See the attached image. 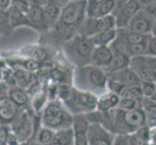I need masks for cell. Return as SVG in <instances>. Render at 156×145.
Wrapping results in <instances>:
<instances>
[{
	"label": "cell",
	"instance_id": "cell-11",
	"mask_svg": "<svg viewBox=\"0 0 156 145\" xmlns=\"http://www.w3.org/2000/svg\"><path fill=\"white\" fill-rule=\"evenodd\" d=\"M88 145H112L115 135L98 123H89L87 128Z\"/></svg>",
	"mask_w": 156,
	"mask_h": 145
},
{
	"label": "cell",
	"instance_id": "cell-16",
	"mask_svg": "<svg viewBox=\"0 0 156 145\" xmlns=\"http://www.w3.org/2000/svg\"><path fill=\"white\" fill-rule=\"evenodd\" d=\"M25 16H26V19H27V26H30V27L39 31L48 30L45 16L44 13H43L41 5L39 3L33 4V1H32V6L28 11V13Z\"/></svg>",
	"mask_w": 156,
	"mask_h": 145
},
{
	"label": "cell",
	"instance_id": "cell-21",
	"mask_svg": "<svg viewBox=\"0 0 156 145\" xmlns=\"http://www.w3.org/2000/svg\"><path fill=\"white\" fill-rule=\"evenodd\" d=\"M7 96L20 109H24L29 103V96L27 91L23 87H13L9 89Z\"/></svg>",
	"mask_w": 156,
	"mask_h": 145
},
{
	"label": "cell",
	"instance_id": "cell-10",
	"mask_svg": "<svg viewBox=\"0 0 156 145\" xmlns=\"http://www.w3.org/2000/svg\"><path fill=\"white\" fill-rule=\"evenodd\" d=\"M154 27L155 18L141 9L130 19L124 29L143 35H153Z\"/></svg>",
	"mask_w": 156,
	"mask_h": 145
},
{
	"label": "cell",
	"instance_id": "cell-28",
	"mask_svg": "<svg viewBox=\"0 0 156 145\" xmlns=\"http://www.w3.org/2000/svg\"><path fill=\"white\" fill-rule=\"evenodd\" d=\"M48 104V96L45 91H40L38 92L35 97H33V99L31 100V107L35 113H38L39 116L41 114V112L44 109V107Z\"/></svg>",
	"mask_w": 156,
	"mask_h": 145
},
{
	"label": "cell",
	"instance_id": "cell-39",
	"mask_svg": "<svg viewBox=\"0 0 156 145\" xmlns=\"http://www.w3.org/2000/svg\"><path fill=\"white\" fill-rule=\"evenodd\" d=\"M150 145H155V144H150Z\"/></svg>",
	"mask_w": 156,
	"mask_h": 145
},
{
	"label": "cell",
	"instance_id": "cell-20",
	"mask_svg": "<svg viewBox=\"0 0 156 145\" xmlns=\"http://www.w3.org/2000/svg\"><path fill=\"white\" fill-rule=\"evenodd\" d=\"M119 97L112 91L107 90L105 93L100 95L97 99V105H96V111L99 112H108L117 107Z\"/></svg>",
	"mask_w": 156,
	"mask_h": 145
},
{
	"label": "cell",
	"instance_id": "cell-8",
	"mask_svg": "<svg viewBox=\"0 0 156 145\" xmlns=\"http://www.w3.org/2000/svg\"><path fill=\"white\" fill-rule=\"evenodd\" d=\"M116 29L115 21L112 15L101 19L85 18L77 29V34L90 38L101 32L111 29Z\"/></svg>",
	"mask_w": 156,
	"mask_h": 145
},
{
	"label": "cell",
	"instance_id": "cell-13",
	"mask_svg": "<svg viewBox=\"0 0 156 145\" xmlns=\"http://www.w3.org/2000/svg\"><path fill=\"white\" fill-rule=\"evenodd\" d=\"M112 56L114 53L111 47H94L91 54L90 64L107 72L112 63Z\"/></svg>",
	"mask_w": 156,
	"mask_h": 145
},
{
	"label": "cell",
	"instance_id": "cell-40",
	"mask_svg": "<svg viewBox=\"0 0 156 145\" xmlns=\"http://www.w3.org/2000/svg\"><path fill=\"white\" fill-rule=\"evenodd\" d=\"M0 125H1V124H0Z\"/></svg>",
	"mask_w": 156,
	"mask_h": 145
},
{
	"label": "cell",
	"instance_id": "cell-3",
	"mask_svg": "<svg viewBox=\"0 0 156 145\" xmlns=\"http://www.w3.org/2000/svg\"><path fill=\"white\" fill-rule=\"evenodd\" d=\"M93 48L90 38L77 34L63 45V53L75 68H79L89 65Z\"/></svg>",
	"mask_w": 156,
	"mask_h": 145
},
{
	"label": "cell",
	"instance_id": "cell-26",
	"mask_svg": "<svg viewBox=\"0 0 156 145\" xmlns=\"http://www.w3.org/2000/svg\"><path fill=\"white\" fill-rule=\"evenodd\" d=\"M50 145H73V129L69 128L55 132Z\"/></svg>",
	"mask_w": 156,
	"mask_h": 145
},
{
	"label": "cell",
	"instance_id": "cell-1",
	"mask_svg": "<svg viewBox=\"0 0 156 145\" xmlns=\"http://www.w3.org/2000/svg\"><path fill=\"white\" fill-rule=\"evenodd\" d=\"M73 87L94 94L99 97L105 93L108 83V74L104 70L93 65L75 68L73 74Z\"/></svg>",
	"mask_w": 156,
	"mask_h": 145
},
{
	"label": "cell",
	"instance_id": "cell-25",
	"mask_svg": "<svg viewBox=\"0 0 156 145\" xmlns=\"http://www.w3.org/2000/svg\"><path fill=\"white\" fill-rule=\"evenodd\" d=\"M7 12V19L9 21L10 25L12 27H18L21 25H27V19L26 16L21 14L20 11H18L11 4L10 8L6 11Z\"/></svg>",
	"mask_w": 156,
	"mask_h": 145
},
{
	"label": "cell",
	"instance_id": "cell-6",
	"mask_svg": "<svg viewBox=\"0 0 156 145\" xmlns=\"http://www.w3.org/2000/svg\"><path fill=\"white\" fill-rule=\"evenodd\" d=\"M128 68L136 74L141 81L155 82L156 58L155 56L140 55L130 58Z\"/></svg>",
	"mask_w": 156,
	"mask_h": 145
},
{
	"label": "cell",
	"instance_id": "cell-17",
	"mask_svg": "<svg viewBox=\"0 0 156 145\" xmlns=\"http://www.w3.org/2000/svg\"><path fill=\"white\" fill-rule=\"evenodd\" d=\"M151 35H143L135 33V32L128 31L126 29H117L116 38L112 44L116 45H125V46H132V45H140L147 43Z\"/></svg>",
	"mask_w": 156,
	"mask_h": 145
},
{
	"label": "cell",
	"instance_id": "cell-22",
	"mask_svg": "<svg viewBox=\"0 0 156 145\" xmlns=\"http://www.w3.org/2000/svg\"><path fill=\"white\" fill-rule=\"evenodd\" d=\"M117 29L107 30L90 37L94 47H110L116 38Z\"/></svg>",
	"mask_w": 156,
	"mask_h": 145
},
{
	"label": "cell",
	"instance_id": "cell-4",
	"mask_svg": "<svg viewBox=\"0 0 156 145\" xmlns=\"http://www.w3.org/2000/svg\"><path fill=\"white\" fill-rule=\"evenodd\" d=\"M97 99L98 97L94 94L72 87L69 97L62 103L69 113L74 117L78 115H87L95 111Z\"/></svg>",
	"mask_w": 156,
	"mask_h": 145
},
{
	"label": "cell",
	"instance_id": "cell-18",
	"mask_svg": "<svg viewBox=\"0 0 156 145\" xmlns=\"http://www.w3.org/2000/svg\"><path fill=\"white\" fill-rule=\"evenodd\" d=\"M108 78L119 82L127 87H139L142 82L140 78L129 68L109 73L108 74Z\"/></svg>",
	"mask_w": 156,
	"mask_h": 145
},
{
	"label": "cell",
	"instance_id": "cell-9",
	"mask_svg": "<svg viewBox=\"0 0 156 145\" xmlns=\"http://www.w3.org/2000/svg\"><path fill=\"white\" fill-rule=\"evenodd\" d=\"M141 10V5L137 0H121L115 1L112 16L115 21L116 29L125 28L130 19Z\"/></svg>",
	"mask_w": 156,
	"mask_h": 145
},
{
	"label": "cell",
	"instance_id": "cell-32",
	"mask_svg": "<svg viewBox=\"0 0 156 145\" xmlns=\"http://www.w3.org/2000/svg\"><path fill=\"white\" fill-rule=\"evenodd\" d=\"M12 3V6L23 15L27 14L32 6V1H15Z\"/></svg>",
	"mask_w": 156,
	"mask_h": 145
},
{
	"label": "cell",
	"instance_id": "cell-24",
	"mask_svg": "<svg viewBox=\"0 0 156 145\" xmlns=\"http://www.w3.org/2000/svg\"><path fill=\"white\" fill-rule=\"evenodd\" d=\"M112 53H114V56H112V63H111L109 69H108L107 74L128 68L130 58L126 56L125 54H123V53L120 51L112 50Z\"/></svg>",
	"mask_w": 156,
	"mask_h": 145
},
{
	"label": "cell",
	"instance_id": "cell-31",
	"mask_svg": "<svg viewBox=\"0 0 156 145\" xmlns=\"http://www.w3.org/2000/svg\"><path fill=\"white\" fill-rule=\"evenodd\" d=\"M47 57H48L47 50H45L44 48H41V47L34 48V50H32V52L30 53V58L37 62H39L40 64L42 61L46 60Z\"/></svg>",
	"mask_w": 156,
	"mask_h": 145
},
{
	"label": "cell",
	"instance_id": "cell-5",
	"mask_svg": "<svg viewBox=\"0 0 156 145\" xmlns=\"http://www.w3.org/2000/svg\"><path fill=\"white\" fill-rule=\"evenodd\" d=\"M87 1L84 0H72L61 7L60 16L57 22L69 28L78 29V27L87 18L85 16Z\"/></svg>",
	"mask_w": 156,
	"mask_h": 145
},
{
	"label": "cell",
	"instance_id": "cell-29",
	"mask_svg": "<svg viewBox=\"0 0 156 145\" xmlns=\"http://www.w3.org/2000/svg\"><path fill=\"white\" fill-rule=\"evenodd\" d=\"M140 107H141V103L140 102L136 101L133 98H130V97H125V98L119 99L116 109H119L125 111H131L140 109Z\"/></svg>",
	"mask_w": 156,
	"mask_h": 145
},
{
	"label": "cell",
	"instance_id": "cell-30",
	"mask_svg": "<svg viewBox=\"0 0 156 145\" xmlns=\"http://www.w3.org/2000/svg\"><path fill=\"white\" fill-rule=\"evenodd\" d=\"M140 88L142 91V95L144 98L150 99L155 102V94H156V86L155 82L151 81H142Z\"/></svg>",
	"mask_w": 156,
	"mask_h": 145
},
{
	"label": "cell",
	"instance_id": "cell-7",
	"mask_svg": "<svg viewBox=\"0 0 156 145\" xmlns=\"http://www.w3.org/2000/svg\"><path fill=\"white\" fill-rule=\"evenodd\" d=\"M34 117L29 110L23 109L19 112L15 121L10 125V129L18 136L20 142L31 140L32 136L36 135Z\"/></svg>",
	"mask_w": 156,
	"mask_h": 145
},
{
	"label": "cell",
	"instance_id": "cell-19",
	"mask_svg": "<svg viewBox=\"0 0 156 145\" xmlns=\"http://www.w3.org/2000/svg\"><path fill=\"white\" fill-rule=\"evenodd\" d=\"M40 5L45 16L48 30L52 29L59 19L62 6H60V4H58L57 1H45L44 4Z\"/></svg>",
	"mask_w": 156,
	"mask_h": 145
},
{
	"label": "cell",
	"instance_id": "cell-2",
	"mask_svg": "<svg viewBox=\"0 0 156 145\" xmlns=\"http://www.w3.org/2000/svg\"><path fill=\"white\" fill-rule=\"evenodd\" d=\"M73 118L61 101L53 100L48 102L41 112L40 123L42 127L58 132L72 128Z\"/></svg>",
	"mask_w": 156,
	"mask_h": 145
},
{
	"label": "cell",
	"instance_id": "cell-33",
	"mask_svg": "<svg viewBox=\"0 0 156 145\" xmlns=\"http://www.w3.org/2000/svg\"><path fill=\"white\" fill-rule=\"evenodd\" d=\"M129 145H150L148 141L144 139L136 133L129 135Z\"/></svg>",
	"mask_w": 156,
	"mask_h": 145
},
{
	"label": "cell",
	"instance_id": "cell-37",
	"mask_svg": "<svg viewBox=\"0 0 156 145\" xmlns=\"http://www.w3.org/2000/svg\"><path fill=\"white\" fill-rule=\"evenodd\" d=\"M20 143V141L19 140L18 136L15 135V133L10 131L9 135L7 136V139H6V142H5V145H19Z\"/></svg>",
	"mask_w": 156,
	"mask_h": 145
},
{
	"label": "cell",
	"instance_id": "cell-12",
	"mask_svg": "<svg viewBox=\"0 0 156 145\" xmlns=\"http://www.w3.org/2000/svg\"><path fill=\"white\" fill-rule=\"evenodd\" d=\"M115 0H89L87 1L85 16L90 19H101L112 15Z\"/></svg>",
	"mask_w": 156,
	"mask_h": 145
},
{
	"label": "cell",
	"instance_id": "cell-14",
	"mask_svg": "<svg viewBox=\"0 0 156 145\" xmlns=\"http://www.w3.org/2000/svg\"><path fill=\"white\" fill-rule=\"evenodd\" d=\"M89 122L84 115L74 116L73 118V145H88L87 128Z\"/></svg>",
	"mask_w": 156,
	"mask_h": 145
},
{
	"label": "cell",
	"instance_id": "cell-35",
	"mask_svg": "<svg viewBox=\"0 0 156 145\" xmlns=\"http://www.w3.org/2000/svg\"><path fill=\"white\" fill-rule=\"evenodd\" d=\"M11 131L9 125H0V145H5L7 136Z\"/></svg>",
	"mask_w": 156,
	"mask_h": 145
},
{
	"label": "cell",
	"instance_id": "cell-36",
	"mask_svg": "<svg viewBox=\"0 0 156 145\" xmlns=\"http://www.w3.org/2000/svg\"><path fill=\"white\" fill-rule=\"evenodd\" d=\"M155 35L150 36V38L147 42V55L149 56H155L156 51H155Z\"/></svg>",
	"mask_w": 156,
	"mask_h": 145
},
{
	"label": "cell",
	"instance_id": "cell-34",
	"mask_svg": "<svg viewBox=\"0 0 156 145\" xmlns=\"http://www.w3.org/2000/svg\"><path fill=\"white\" fill-rule=\"evenodd\" d=\"M112 145H129V135H115Z\"/></svg>",
	"mask_w": 156,
	"mask_h": 145
},
{
	"label": "cell",
	"instance_id": "cell-15",
	"mask_svg": "<svg viewBox=\"0 0 156 145\" xmlns=\"http://www.w3.org/2000/svg\"><path fill=\"white\" fill-rule=\"evenodd\" d=\"M20 109H18L8 96L0 98V124L11 125L19 115Z\"/></svg>",
	"mask_w": 156,
	"mask_h": 145
},
{
	"label": "cell",
	"instance_id": "cell-23",
	"mask_svg": "<svg viewBox=\"0 0 156 145\" xmlns=\"http://www.w3.org/2000/svg\"><path fill=\"white\" fill-rule=\"evenodd\" d=\"M141 107L146 115V124L150 128H155L156 122V105L155 102L144 98L141 102Z\"/></svg>",
	"mask_w": 156,
	"mask_h": 145
},
{
	"label": "cell",
	"instance_id": "cell-38",
	"mask_svg": "<svg viewBox=\"0 0 156 145\" xmlns=\"http://www.w3.org/2000/svg\"><path fill=\"white\" fill-rule=\"evenodd\" d=\"M33 143L31 142V140H28V141H23V142H20L19 145H32Z\"/></svg>",
	"mask_w": 156,
	"mask_h": 145
},
{
	"label": "cell",
	"instance_id": "cell-27",
	"mask_svg": "<svg viewBox=\"0 0 156 145\" xmlns=\"http://www.w3.org/2000/svg\"><path fill=\"white\" fill-rule=\"evenodd\" d=\"M55 135V132L50 130V129L42 127L39 128L36 133V143L39 145H50Z\"/></svg>",
	"mask_w": 156,
	"mask_h": 145
}]
</instances>
